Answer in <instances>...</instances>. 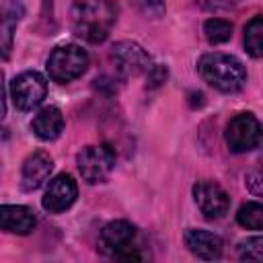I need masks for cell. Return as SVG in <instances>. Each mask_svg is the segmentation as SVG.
Returning a JSON list of instances; mask_svg holds the SVG:
<instances>
[{"label": "cell", "instance_id": "obj_1", "mask_svg": "<svg viewBox=\"0 0 263 263\" xmlns=\"http://www.w3.org/2000/svg\"><path fill=\"white\" fill-rule=\"evenodd\" d=\"M115 18L117 8L111 0H74L70 10L74 33L90 43L105 41L115 25Z\"/></svg>", "mask_w": 263, "mask_h": 263}, {"label": "cell", "instance_id": "obj_2", "mask_svg": "<svg viewBox=\"0 0 263 263\" xmlns=\"http://www.w3.org/2000/svg\"><path fill=\"white\" fill-rule=\"evenodd\" d=\"M197 72L203 82H208L220 92H236L247 82V70L242 62L234 55L220 51L201 55L197 62Z\"/></svg>", "mask_w": 263, "mask_h": 263}, {"label": "cell", "instance_id": "obj_3", "mask_svg": "<svg viewBox=\"0 0 263 263\" xmlns=\"http://www.w3.org/2000/svg\"><path fill=\"white\" fill-rule=\"evenodd\" d=\"M99 251L121 261H142L148 257L138 228L125 220H113L101 230Z\"/></svg>", "mask_w": 263, "mask_h": 263}, {"label": "cell", "instance_id": "obj_4", "mask_svg": "<svg viewBox=\"0 0 263 263\" xmlns=\"http://www.w3.org/2000/svg\"><path fill=\"white\" fill-rule=\"evenodd\" d=\"M88 68L86 51L76 43L58 45L47 58V74L53 82L66 84L82 76Z\"/></svg>", "mask_w": 263, "mask_h": 263}, {"label": "cell", "instance_id": "obj_5", "mask_svg": "<svg viewBox=\"0 0 263 263\" xmlns=\"http://www.w3.org/2000/svg\"><path fill=\"white\" fill-rule=\"evenodd\" d=\"M224 138H226L228 148L234 154H242V152H249L259 146V142L263 138V127L255 115L238 113L228 121Z\"/></svg>", "mask_w": 263, "mask_h": 263}, {"label": "cell", "instance_id": "obj_6", "mask_svg": "<svg viewBox=\"0 0 263 263\" xmlns=\"http://www.w3.org/2000/svg\"><path fill=\"white\" fill-rule=\"evenodd\" d=\"M76 164L86 183H103L115 166V152L107 144L86 146L76 154Z\"/></svg>", "mask_w": 263, "mask_h": 263}, {"label": "cell", "instance_id": "obj_7", "mask_svg": "<svg viewBox=\"0 0 263 263\" xmlns=\"http://www.w3.org/2000/svg\"><path fill=\"white\" fill-rule=\"evenodd\" d=\"M47 95V82L45 78L35 72V70H27L21 72L18 76L12 78L10 82V97L16 109L21 111H31L35 109Z\"/></svg>", "mask_w": 263, "mask_h": 263}, {"label": "cell", "instance_id": "obj_8", "mask_svg": "<svg viewBox=\"0 0 263 263\" xmlns=\"http://www.w3.org/2000/svg\"><path fill=\"white\" fill-rule=\"evenodd\" d=\"M193 199L199 212L208 220H218L222 218L228 208H230V197L228 193L214 181H199L193 185Z\"/></svg>", "mask_w": 263, "mask_h": 263}, {"label": "cell", "instance_id": "obj_9", "mask_svg": "<svg viewBox=\"0 0 263 263\" xmlns=\"http://www.w3.org/2000/svg\"><path fill=\"white\" fill-rule=\"evenodd\" d=\"M117 70L123 76H138V74H148L150 68L154 66L150 55L144 51L142 45H138L136 41H119L113 45L111 51Z\"/></svg>", "mask_w": 263, "mask_h": 263}, {"label": "cell", "instance_id": "obj_10", "mask_svg": "<svg viewBox=\"0 0 263 263\" xmlns=\"http://www.w3.org/2000/svg\"><path fill=\"white\" fill-rule=\"evenodd\" d=\"M76 197H78V185H76V181L70 175L62 173V175L53 177L47 183V189L43 193L41 203H43V208L47 212L60 214V212H66L76 201Z\"/></svg>", "mask_w": 263, "mask_h": 263}, {"label": "cell", "instance_id": "obj_11", "mask_svg": "<svg viewBox=\"0 0 263 263\" xmlns=\"http://www.w3.org/2000/svg\"><path fill=\"white\" fill-rule=\"evenodd\" d=\"M53 171V160L49 154L45 152H33L31 156H27V160L23 162V171H21V187L25 191H35L39 189L51 175Z\"/></svg>", "mask_w": 263, "mask_h": 263}, {"label": "cell", "instance_id": "obj_12", "mask_svg": "<svg viewBox=\"0 0 263 263\" xmlns=\"http://www.w3.org/2000/svg\"><path fill=\"white\" fill-rule=\"evenodd\" d=\"M185 245L195 257H199L203 261H214V259L222 257V240L214 232H208L201 228H187Z\"/></svg>", "mask_w": 263, "mask_h": 263}, {"label": "cell", "instance_id": "obj_13", "mask_svg": "<svg viewBox=\"0 0 263 263\" xmlns=\"http://www.w3.org/2000/svg\"><path fill=\"white\" fill-rule=\"evenodd\" d=\"M37 224L35 212L27 205H2L0 208V226L12 234H29Z\"/></svg>", "mask_w": 263, "mask_h": 263}, {"label": "cell", "instance_id": "obj_14", "mask_svg": "<svg viewBox=\"0 0 263 263\" xmlns=\"http://www.w3.org/2000/svg\"><path fill=\"white\" fill-rule=\"evenodd\" d=\"M31 129L35 132V136L39 140H45V142H51L55 138H60V134L64 132V115L58 107L49 105V107H43L31 121Z\"/></svg>", "mask_w": 263, "mask_h": 263}, {"label": "cell", "instance_id": "obj_15", "mask_svg": "<svg viewBox=\"0 0 263 263\" xmlns=\"http://www.w3.org/2000/svg\"><path fill=\"white\" fill-rule=\"evenodd\" d=\"M245 47L253 58H263V16H253L247 23Z\"/></svg>", "mask_w": 263, "mask_h": 263}, {"label": "cell", "instance_id": "obj_16", "mask_svg": "<svg viewBox=\"0 0 263 263\" xmlns=\"http://www.w3.org/2000/svg\"><path fill=\"white\" fill-rule=\"evenodd\" d=\"M236 220L247 230H263V203L261 201H247L240 205Z\"/></svg>", "mask_w": 263, "mask_h": 263}, {"label": "cell", "instance_id": "obj_17", "mask_svg": "<svg viewBox=\"0 0 263 263\" xmlns=\"http://www.w3.org/2000/svg\"><path fill=\"white\" fill-rule=\"evenodd\" d=\"M203 35L212 45L224 43L232 37V25L224 18H208L203 23Z\"/></svg>", "mask_w": 263, "mask_h": 263}, {"label": "cell", "instance_id": "obj_18", "mask_svg": "<svg viewBox=\"0 0 263 263\" xmlns=\"http://www.w3.org/2000/svg\"><path fill=\"white\" fill-rule=\"evenodd\" d=\"M23 14V8H21V2L16 6H8L4 8V18H2V51H4V58L8 55L10 51V41H12V29L16 27L18 18Z\"/></svg>", "mask_w": 263, "mask_h": 263}, {"label": "cell", "instance_id": "obj_19", "mask_svg": "<svg viewBox=\"0 0 263 263\" xmlns=\"http://www.w3.org/2000/svg\"><path fill=\"white\" fill-rule=\"evenodd\" d=\"M245 185H247V189H249L253 195L263 197V148H261L259 156L253 160L251 168L247 171V175H245Z\"/></svg>", "mask_w": 263, "mask_h": 263}, {"label": "cell", "instance_id": "obj_20", "mask_svg": "<svg viewBox=\"0 0 263 263\" xmlns=\"http://www.w3.org/2000/svg\"><path fill=\"white\" fill-rule=\"evenodd\" d=\"M236 251L242 261H263V236H249L240 240Z\"/></svg>", "mask_w": 263, "mask_h": 263}, {"label": "cell", "instance_id": "obj_21", "mask_svg": "<svg viewBox=\"0 0 263 263\" xmlns=\"http://www.w3.org/2000/svg\"><path fill=\"white\" fill-rule=\"evenodd\" d=\"M142 6H144V12L154 18L164 12V0H142Z\"/></svg>", "mask_w": 263, "mask_h": 263}, {"label": "cell", "instance_id": "obj_22", "mask_svg": "<svg viewBox=\"0 0 263 263\" xmlns=\"http://www.w3.org/2000/svg\"><path fill=\"white\" fill-rule=\"evenodd\" d=\"M146 76H148L150 86H158V84H162V82H164V78H166V70H164L162 66H158V64H154Z\"/></svg>", "mask_w": 263, "mask_h": 263}, {"label": "cell", "instance_id": "obj_23", "mask_svg": "<svg viewBox=\"0 0 263 263\" xmlns=\"http://www.w3.org/2000/svg\"><path fill=\"white\" fill-rule=\"evenodd\" d=\"M234 2H238V0H234Z\"/></svg>", "mask_w": 263, "mask_h": 263}]
</instances>
